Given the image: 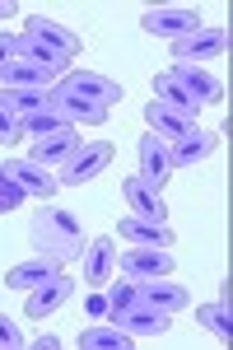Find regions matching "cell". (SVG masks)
I'll list each match as a JSON object with an SVG mask.
<instances>
[{
  "label": "cell",
  "mask_w": 233,
  "mask_h": 350,
  "mask_svg": "<svg viewBox=\"0 0 233 350\" xmlns=\"http://www.w3.org/2000/svg\"><path fill=\"white\" fill-rule=\"evenodd\" d=\"M28 239H33L38 252L61 257V262H70V257L84 252V229H79V219L70 215V211H42V215H33Z\"/></svg>",
  "instance_id": "1"
},
{
  "label": "cell",
  "mask_w": 233,
  "mask_h": 350,
  "mask_svg": "<svg viewBox=\"0 0 233 350\" xmlns=\"http://www.w3.org/2000/svg\"><path fill=\"white\" fill-rule=\"evenodd\" d=\"M229 52V28H196L173 42V66H210Z\"/></svg>",
  "instance_id": "2"
},
{
  "label": "cell",
  "mask_w": 233,
  "mask_h": 350,
  "mask_svg": "<svg viewBox=\"0 0 233 350\" xmlns=\"http://www.w3.org/2000/svg\"><path fill=\"white\" fill-rule=\"evenodd\" d=\"M107 323H117L135 341H150V336H163L173 327V313H163L154 304H126V308H107Z\"/></svg>",
  "instance_id": "3"
},
{
  "label": "cell",
  "mask_w": 233,
  "mask_h": 350,
  "mask_svg": "<svg viewBox=\"0 0 233 350\" xmlns=\"http://www.w3.org/2000/svg\"><path fill=\"white\" fill-rule=\"evenodd\" d=\"M112 159V140H89V145H79L70 159L61 163V178H56V187H79V183H89V178H98Z\"/></svg>",
  "instance_id": "4"
},
{
  "label": "cell",
  "mask_w": 233,
  "mask_h": 350,
  "mask_svg": "<svg viewBox=\"0 0 233 350\" xmlns=\"http://www.w3.org/2000/svg\"><path fill=\"white\" fill-rule=\"evenodd\" d=\"M140 28H145L150 38L178 42V38H187V33H196V28H201V14H196V10H187V5H159V10H145Z\"/></svg>",
  "instance_id": "5"
},
{
  "label": "cell",
  "mask_w": 233,
  "mask_h": 350,
  "mask_svg": "<svg viewBox=\"0 0 233 350\" xmlns=\"http://www.w3.org/2000/svg\"><path fill=\"white\" fill-rule=\"evenodd\" d=\"M173 252L168 247H131V252H117V275L126 280H154V275H173Z\"/></svg>",
  "instance_id": "6"
},
{
  "label": "cell",
  "mask_w": 233,
  "mask_h": 350,
  "mask_svg": "<svg viewBox=\"0 0 233 350\" xmlns=\"http://www.w3.org/2000/svg\"><path fill=\"white\" fill-rule=\"evenodd\" d=\"M61 94H75V98H89V103H98V108H112V103H122V84H112L107 75H94V70H66L61 80H56Z\"/></svg>",
  "instance_id": "7"
},
{
  "label": "cell",
  "mask_w": 233,
  "mask_h": 350,
  "mask_svg": "<svg viewBox=\"0 0 233 350\" xmlns=\"http://www.w3.org/2000/svg\"><path fill=\"white\" fill-rule=\"evenodd\" d=\"M47 112H52L56 122H66V126H103L112 108H98V103H89V98H75V94L52 89V94H47Z\"/></svg>",
  "instance_id": "8"
},
{
  "label": "cell",
  "mask_w": 233,
  "mask_h": 350,
  "mask_svg": "<svg viewBox=\"0 0 233 350\" xmlns=\"http://www.w3.org/2000/svg\"><path fill=\"white\" fill-rule=\"evenodd\" d=\"M140 183H150L154 191H163L173 183V159H168V140H159L154 131L140 135Z\"/></svg>",
  "instance_id": "9"
},
{
  "label": "cell",
  "mask_w": 233,
  "mask_h": 350,
  "mask_svg": "<svg viewBox=\"0 0 233 350\" xmlns=\"http://www.w3.org/2000/svg\"><path fill=\"white\" fill-rule=\"evenodd\" d=\"M79 145H84V140H79V126H61V131H52V135H38V140H28V159L42 163V168H52V163L61 168V163L70 159Z\"/></svg>",
  "instance_id": "10"
},
{
  "label": "cell",
  "mask_w": 233,
  "mask_h": 350,
  "mask_svg": "<svg viewBox=\"0 0 233 350\" xmlns=\"http://www.w3.org/2000/svg\"><path fill=\"white\" fill-rule=\"evenodd\" d=\"M0 173L24 191V196H38V201L56 196V178L42 168V163H33V159H5V163H0Z\"/></svg>",
  "instance_id": "11"
},
{
  "label": "cell",
  "mask_w": 233,
  "mask_h": 350,
  "mask_svg": "<svg viewBox=\"0 0 233 350\" xmlns=\"http://www.w3.org/2000/svg\"><path fill=\"white\" fill-rule=\"evenodd\" d=\"M75 299V280L70 275H52L47 285H38V290H28L24 299V313L33 318V323H42V318H52L61 304H70Z\"/></svg>",
  "instance_id": "12"
},
{
  "label": "cell",
  "mask_w": 233,
  "mask_h": 350,
  "mask_svg": "<svg viewBox=\"0 0 233 350\" xmlns=\"http://www.w3.org/2000/svg\"><path fill=\"white\" fill-rule=\"evenodd\" d=\"M215 150H219V131H201V126H191L182 140H173V145H168L173 173H178V168H196V163H206Z\"/></svg>",
  "instance_id": "13"
},
{
  "label": "cell",
  "mask_w": 233,
  "mask_h": 350,
  "mask_svg": "<svg viewBox=\"0 0 233 350\" xmlns=\"http://www.w3.org/2000/svg\"><path fill=\"white\" fill-rule=\"evenodd\" d=\"M117 239L131 243V247H173L178 234L168 229V219H140V215H126L117 224Z\"/></svg>",
  "instance_id": "14"
},
{
  "label": "cell",
  "mask_w": 233,
  "mask_h": 350,
  "mask_svg": "<svg viewBox=\"0 0 233 350\" xmlns=\"http://www.w3.org/2000/svg\"><path fill=\"white\" fill-rule=\"evenodd\" d=\"M28 38H38V42H47V47H56L61 56H70L75 61L79 52H84V42H79V33L75 28H66V24H56V19H47V14H33L24 24Z\"/></svg>",
  "instance_id": "15"
},
{
  "label": "cell",
  "mask_w": 233,
  "mask_h": 350,
  "mask_svg": "<svg viewBox=\"0 0 233 350\" xmlns=\"http://www.w3.org/2000/svg\"><path fill=\"white\" fill-rule=\"evenodd\" d=\"M84 285H107L117 275V247H112V234H98L94 243H84Z\"/></svg>",
  "instance_id": "16"
},
{
  "label": "cell",
  "mask_w": 233,
  "mask_h": 350,
  "mask_svg": "<svg viewBox=\"0 0 233 350\" xmlns=\"http://www.w3.org/2000/svg\"><path fill=\"white\" fill-rule=\"evenodd\" d=\"M52 275H61V257H28V262H19V267H10V275H5V290H19V295H28V290H38V285H47Z\"/></svg>",
  "instance_id": "17"
},
{
  "label": "cell",
  "mask_w": 233,
  "mask_h": 350,
  "mask_svg": "<svg viewBox=\"0 0 233 350\" xmlns=\"http://www.w3.org/2000/svg\"><path fill=\"white\" fill-rule=\"evenodd\" d=\"M135 290H140V304H154V308H163V313H178V308H187V285H178V280H168V275H154V280H135Z\"/></svg>",
  "instance_id": "18"
},
{
  "label": "cell",
  "mask_w": 233,
  "mask_h": 350,
  "mask_svg": "<svg viewBox=\"0 0 233 350\" xmlns=\"http://www.w3.org/2000/svg\"><path fill=\"white\" fill-rule=\"evenodd\" d=\"M173 75H178V84L206 108V103H224V84L210 75L206 66H173Z\"/></svg>",
  "instance_id": "19"
},
{
  "label": "cell",
  "mask_w": 233,
  "mask_h": 350,
  "mask_svg": "<svg viewBox=\"0 0 233 350\" xmlns=\"http://www.w3.org/2000/svg\"><path fill=\"white\" fill-rule=\"evenodd\" d=\"M122 201L131 206V215H140V219H168L163 196H159L150 183H140V178H126V183H122Z\"/></svg>",
  "instance_id": "20"
},
{
  "label": "cell",
  "mask_w": 233,
  "mask_h": 350,
  "mask_svg": "<svg viewBox=\"0 0 233 350\" xmlns=\"http://www.w3.org/2000/svg\"><path fill=\"white\" fill-rule=\"evenodd\" d=\"M145 122H150V131H154L159 140H168V145H173V140H182V135L196 126V122H191L187 112L168 108V103H159V98L150 103V108H145Z\"/></svg>",
  "instance_id": "21"
},
{
  "label": "cell",
  "mask_w": 233,
  "mask_h": 350,
  "mask_svg": "<svg viewBox=\"0 0 233 350\" xmlns=\"http://www.w3.org/2000/svg\"><path fill=\"white\" fill-rule=\"evenodd\" d=\"M56 70H47V66H38V61H24V56H14L10 61V70H5V89H56Z\"/></svg>",
  "instance_id": "22"
},
{
  "label": "cell",
  "mask_w": 233,
  "mask_h": 350,
  "mask_svg": "<svg viewBox=\"0 0 233 350\" xmlns=\"http://www.w3.org/2000/svg\"><path fill=\"white\" fill-rule=\"evenodd\" d=\"M154 98H159V103H168V108H178V112H187L191 122H196V112H201V103L178 84L173 70H159V75H154Z\"/></svg>",
  "instance_id": "23"
},
{
  "label": "cell",
  "mask_w": 233,
  "mask_h": 350,
  "mask_svg": "<svg viewBox=\"0 0 233 350\" xmlns=\"http://www.w3.org/2000/svg\"><path fill=\"white\" fill-rule=\"evenodd\" d=\"M79 346L84 350H126V346H135V336H126L117 323H94V327H84L79 332Z\"/></svg>",
  "instance_id": "24"
},
{
  "label": "cell",
  "mask_w": 233,
  "mask_h": 350,
  "mask_svg": "<svg viewBox=\"0 0 233 350\" xmlns=\"http://www.w3.org/2000/svg\"><path fill=\"white\" fill-rule=\"evenodd\" d=\"M47 94H52V89H5V84H0V108L14 112V117L24 122V117L47 108Z\"/></svg>",
  "instance_id": "25"
},
{
  "label": "cell",
  "mask_w": 233,
  "mask_h": 350,
  "mask_svg": "<svg viewBox=\"0 0 233 350\" xmlns=\"http://www.w3.org/2000/svg\"><path fill=\"white\" fill-rule=\"evenodd\" d=\"M19 56H24V61H38V66H47V70H56V75L75 70V61H70V56H61L56 47L38 42V38H28V33H19Z\"/></svg>",
  "instance_id": "26"
},
{
  "label": "cell",
  "mask_w": 233,
  "mask_h": 350,
  "mask_svg": "<svg viewBox=\"0 0 233 350\" xmlns=\"http://www.w3.org/2000/svg\"><path fill=\"white\" fill-rule=\"evenodd\" d=\"M196 323L206 327L210 336L229 341V336H233V313H229V299H219V304H201V308H196Z\"/></svg>",
  "instance_id": "27"
},
{
  "label": "cell",
  "mask_w": 233,
  "mask_h": 350,
  "mask_svg": "<svg viewBox=\"0 0 233 350\" xmlns=\"http://www.w3.org/2000/svg\"><path fill=\"white\" fill-rule=\"evenodd\" d=\"M66 122H56L52 112L42 108V112H33V117H24L19 122V131H24V140H38V135H52V131H61Z\"/></svg>",
  "instance_id": "28"
},
{
  "label": "cell",
  "mask_w": 233,
  "mask_h": 350,
  "mask_svg": "<svg viewBox=\"0 0 233 350\" xmlns=\"http://www.w3.org/2000/svg\"><path fill=\"white\" fill-rule=\"evenodd\" d=\"M24 201H28V196H24L19 187H14V183H10L5 173H0V215H14V211H19Z\"/></svg>",
  "instance_id": "29"
},
{
  "label": "cell",
  "mask_w": 233,
  "mask_h": 350,
  "mask_svg": "<svg viewBox=\"0 0 233 350\" xmlns=\"http://www.w3.org/2000/svg\"><path fill=\"white\" fill-rule=\"evenodd\" d=\"M19 346H24V332L14 327V318L0 313V350H19Z\"/></svg>",
  "instance_id": "30"
},
{
  "label": "cell",
  "mask_w": 233,
  "mask_h": 350,
  "mask_svg": "<svg viewBox=\"0 0 233 350\" xmlns=\"http://www.w3.org/2000/svg\"><path fill=\"white\" fill-rule=\"evenodd\" d=\"M14 56H19V33H0V80H5V70H10Z\"/></svg>",
  "instance_id": "31"
},
{
  "label": "cell",
  "mask_w": 233,
  "mask_h": 350,
  "mask_svg": "<svg viewBox=\"0 0 233 350\" xmlns=\"http://www.w3.org/2000/svg\"><path fill=\"white\" fill-rule=\"evenodd\" d=\"M14 140H24V131H19V117L0 108V145H14Z\"/></svg>",
  "instance_id": "32"
},
{
  "label": "cell",
  "mask_w": 233,
  "mask_h": 350,
  "mask_svg": "<svg viewBox=\"0 0 233 350\" xmlns=\"http://www.w3.org/2000/svg\"><path fill=\"white\" fill-rule=\"evenodd\" d=\"M89 318L98 323V318H107V295H94L89 299Z\"/></svg>",
  "instance_id": "33"
},
{
  "label": "cell",
  "mask_w": 233,
  "mask_h": 350,
  "mask_svg": "<svg viewBox=\"0 0 233 350\" xmlns=\"http://www.w3.org/2000/svg\"><path fill=\"white\" fill-rule=\"evenodd\" d=\"M61 346H66V341L52 336V332H42V336H38V350H61Z\"/></svg>",
  "instance_id": "34"
},
{
  "label": "cell",
  "mask_w": 233,
  "mask_h": 350,
  "mask_svg": "<svg viewBox=\"0 0 233 350\" xmlns=\"http://www.w3.org/2000/svg\"><path fill=\"white\" fill-rule=\"evenodd\" d=\"M14 14V0H0V19H10Z\"/></svg>",
  "instance_id": "35"
}]
</instances>
